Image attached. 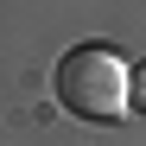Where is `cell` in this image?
<instances>
[{"mask_svg":"<svg viewBox=\"0 0 146 146\" xmlns=\"http://www.w3.org/2000/svg\"><path fill=\"white\" fill-rule=\"evenodd\" d=\"M57 102L76 114V121H121L133 108V70L121 64V51L108 44H76V51H64L57 64Z\"/></svg>","mask_w":146,"mask_h":146,"instance_id":"obj_1","label":"cell"},{"mask_svg":"<svg viewBox=\"0 0 146 146\" xmlns=\"http://www.w3.org/2000/svg\"><path fill=\"white\" fill-rule=\"evenodd\" d=\"M133 108H140V114H146V64H140V70H133Z\"/></svg>","mask_w":146,"mask_h":146,"instance_id":"obj_2","label":"cell"}]
</instances>
